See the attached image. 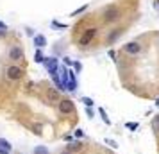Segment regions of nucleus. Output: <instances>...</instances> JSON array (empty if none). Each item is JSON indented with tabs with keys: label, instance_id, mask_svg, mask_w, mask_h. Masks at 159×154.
I'll list each match as a JSON object with an SVG mask.
<instances>
[{
	"label": "nucleus",
	"instance_id": "nucleus-1",
	"mask_svg": "<svg viewBox=\"0 0 159 154\" xmlns=\"http://www.w3.org/2000/svg\"><path fill=\"white\" fill-rule=\"evenodd\" d=\"M118 18H120V11H118V7H115V6H109V7L104 11V20H106V22H115Z\"/></svg>",
	"mask_w": 159,
	"mask_h": 154
},
{
	"label": "nucleus",
	"instance_id": "nucleus-2",
	"mask_svg": "<svg viewBox=\"0 0 159 154\" xmlns=\"http://www.w3.org/2000/svg\"><path fill=\"white\" fill-rule=\"evenodd\" d=\"M97 36V29H88V30H84V34L80 36V40H79V45H82V47H86V45H89L91 43V40Z\"/></svg>",
	"mask_w": 159,
	"mask_h": 154
},
{
	"label": "nucleus",
	"instance_id": "nucleus-3",
	"mask_svg": "<svg viewBox=\"0 0 159 154\" xmlns=\"http://www.w3.org/2000/svg\"><path fill=\"white\" fill-rule=\"evenodd\" d=\"M57 108H59V111H61L63 115H66V113H72L75 106H73V102L70 100V99H63V100L57 102Z\"/></svg>",
	"mask_w": 159,
	"mask_h": 154
},
{
	"label": "nucleus",
	"instance_id": "nucleus-4",
	"mask_svg": "<svg viewBox=\"0 0 159 154\" xmlns=\"http://www.w3.org/2000/svg\"><path fill=\"white\" fill-rule=\"evenodd\" d=\"M22 75H23V70L20 66H9L7 68V79H11V81L22 79Z\"/></svg>",
	"mask_w": 159,
	"mask_h": 154
},
{
	"label": "nucleus",
	"instance_id": "nucleus-5",
	"mask_svg": "<svg viewBox=\"0 0 159 154\" xmlns=\"http://www.w3.org/2000/svg\"><path fill=\"white\" fill-rule=\"evenodd\" d=\"M9 58L15 59V61H22L23 59V49L18 47V45H13V47L9 49Z\"/></svg>",
	"mask_w": 159,
	"mask_h": 154
},
{
	"label": "nucleus",
	"instance_id": "nucleus-6",
	"mask_svg": "<svg viewBox=\"0 0 159 154\" xmlns=\"http://www.w3.org/2000/svg\"><path fill=\"white\" fill-rule=\"evenodd\" d=\"M123 50L127 52L129 56H136L138 52L141 50V45L138 43V41H130V43H127L125 47H123Z\"/></svg>",
	"mask_w": 159,
	"mask_h": 154
},
{
	"label": "nucleus",
	"instance_id": "nucleus-7",
	"mask_svg": "<svg viewBox=\"0 0 159 154\" xmlns=\"http://www.w3.org/2000/svg\"><path fill=\"white\" fill-rule=\"evenodd\" d=\"M47 97H48V102H52V104H57L59 100H61V99H59V90H56V88L48 90Z\"/></svg>",
	"mask_w": 159,
	"mask_h": 154
},
{
	"label": "nucleus",
	"instance_id": "nucleus-8",
	"mask_svg": "<svg viewBox=\"0 0 159 154\" xmlns=\"http://www.w3.org/2000/svg\"><path fill=\"white\" fill-rule=\"evenodd\" d=\"M34 45H36V49H43L45 45H47V38L43 34H36L34 36Z\"/></svg>",
	"mask_w": 159,
	"mask_h": 154
},
{
	"label": "nucleus",
	"instance_id": "nucleus-9",
	"mask_svg": "<svg viewBox=\"0 0 159 154\" xmlns=\"http://www.w3.org/2000/svg\"><path fill=\"white\" fill-rule=\"evenodd\" d=\"M82 149V143L80 142H72L70 145L66 147V151H70V152H75V151H80Z\"/></svg>",
	"mask_w": 159,
	"mask_h": 154
},
{
	"label": "nucleus",
	"instance_id": "nucleus-10",
	"mask_svg": "<svg viewBox=\"0 0 159 154\" xmlns=\"http://www.w3.org/2000/svg\"><path fill=\"white\" fill-rule=\"evenodd\" d=\"M0 149H4V151L11 152V151H13V145H11V143H9L6 138H0Z\"/></svg>",
	"mask_w": 159,
	"mask_h": 154
},
{
	"label": "nucleus",
	"instance_id": "nucleus-11",
	"mask_svg": "<svg viewBox=\"0 0 159 154\" xmlns=\"http://www.w3.org/2000/svg\"><path fill=\"white\" fill-rule=\"evenodd\" d=\"M43 63H45V66H47V70H48V68H52V66H57V59H54V58H45Z\"/></svg>",
	"mask_w": 159,
	"mask_h": 154
},
{
	"label": "nucleus",
	"instance_id": "nucleus-12",
	"mask_svg": "<svg viewBox=\"0 0 159 154\" xmlns=\"http://www.w3.org/2000/svg\"><path fill=\"white\" fill-rule=\"evenodd\" d=\"M120 34H122V30H120V29H115V32H111V34H109L107 41H109V43H113V41H115L116 38L120 36Z\"/></svg>",
	"mask_w": 159,
	"mask_h": 154
},
{
	"label": "nucleus",
	"instance_id": "nucleus-13",
	"mask_svg": "<svg viewBox=\"0 0 159 154\" xmlns=\"http://www.w3.org/2000/svg\"><path fill=\"white\" fill-rule=\"evenodd\" d=\"M34 154H50V152H48V149L45 145H38L36 149H34Z\"/></svg>",
	"mask_w": 159,
	"mask_h": 154
},
{
	"label": "nucleus",
	"instance_id": "nucleus-14",
	"mask_svg": "<svg viewBox=\"0 0 159 154\" xmlns=\"http://www.w3.org/2000/svg\"><path fill=\"white\" fill-rule=\"evenodd\" d=\"M43 52H41V49H38L36 50V54H34V61H36V63H43Z\"/></svg>",
	"mask_w": 159,
	"mask_h": 154
},
{
	"label": "nucleus",
	"instance_id": "nucleus-15",
	"mask_svg": "<svg viewBox=\"0 0 159 154\" xmlns=\"http://www.w3.org/2000/svg\"><path fill=\"white\" fill-rule=\"evenodd\" d=\"M98 113H100V117H102V120H104V124L111 125V120H109L107 115H106V110H104V108H100V110H98Z\"/></svg>",
	"mask_w": 159,
	"mask_h": 154
},
{
	"label": "nucleus",
	"instance_id": "nucleus-16",
	"mask_svg": "<svg viewBox=\"0 0 159 154\" xmlns=\"http://www.w3.org/2000/svg\"><path fill=\"white\" fill-rule=\"evenodd\" d=\"M125 127H127V129H130V131H136L138 127H139V124H138V122H127V124H125Z\"/></svg>",
	"mask_w": 159,
	"mask_h": 154
},
{
	"label": "nucleus",
	"instance_id": "nucleus-17",
	"mask_svg": "<svg viewBox=\"0 0 159 154\" xmlns=\"http://www.w3.org/2000/svg\"><path fill=\"white\" fill-rule=\"evenodd\" d=\"M80 100H82V102H84V106H86V108H91V106H93V100H91V99H89V97H82V99H80Z\"/></svg>",
	"mask_w": 159,
	"mask_h": 154
},
{
	"label": "nucleus",
	"instance_id": "nucleus-18",
	"mask_svg": "<svg viewBox=\"0 0 159 154\" xmlns=\"http://www.w3.org/2000/svg\"><path fill=\"white\" fill-rule=\"evenodd\" d=\"M106 143H107L109 147H113V149H116V147H118V143H116L115 140H109V138H106Z\"/></svg>",
	"mask_w": 159,
	"mask_h": 154
},
{
	"label": "nucleus",
	"instance_id": "nucleus-19",
	"mask_svg": "<svg viewBox=\"0 0 159 154\" xmlns=\"http://www.w3.org/2000/svg\"><path fill=\"white\" fill-rule=\"evenodd\" d=\"M52 27H59V29H65L66 25H65V23H59V22H52Z\"/></svg>",
	"mask_w": 159,
	"mask_h": 154
},
{
	"label": "nucleus",
	"instance_id": "nucleus-20",
	"mask_svg": "<svg viewBox=\"0 0 159 154\" xmlns=\"http://www.w3.org/2000/svg\"><path fill=\"white\" fill-rule=\"evenodd\" d=\"M73 134H75L77 138H82V136H84V133H82V129H75V133H73Z\"/></svg>",
	"mask_w": 159,
	"mask_h": 154
},
{
	"label": "nucleus",
	"instance_id": "nucleus-21",
	"mask_svg": "<svg viewBox=\"0 0 159 154\" xmlns=\"http://www.w3.org/2000/svg\"><path fill=\"white\" fill-rule=\"evenodd\" d=\"M82 11H86V6H82V7H79V9H77V11H73V13H72V16L79 15V13H82Z\"/></svg>",
	"mask_w": 159,
	"mask_h": 154
},
{
	"label": "nucleus",
	"instance_id": "nucleus-22",
	"mask_svg": "<svg viewBox=\"0 0 159 154\" xmlns=\"http://www.w3.org/2000/svg\"><path fill=\"white\" fill-rule=\"evenodd\" d=\"M73 66H75V70H77V72H80V70H82V65H80L79 61H75V63H73Z\"/></svg>",
	"mask_w": 159,
	"mask_h": 154
},
{
	"label": "nucleus",
	"instance_id": "nucleus-23",
	"mask_svg": "<svg viewBox=\"0 0 159 154\" xmlns=\"http://www.w3.org/2000/svg\"><path fill=\"white\" fill-rule=\"evenodd\" d=\"M154 129H156V131H159V115H157V118L154 120Z\"/></svg>",
	"mask_w": 159,
	"mask_h": 154
},
{
	"label": "nucleus",
	"instance_id": "nucleus-24",
	"mask_svg": "<svg viewBox=\"0 0 159 154\" xmlns=\"http://www.w3.org/2000/svg\"><path fill=\"white\" fill-rule=\"evenodd\" d=\"M154 9H156V11H159V0H154Z\"/></svg>",
	"mask_w": 159,
	"mask_h": 154
},
{
	"label": "nucleus",
	"instance_id": "nucleus-25",
	"mask_svg": "<svg viewBox=\"0 0 159 154\" xmlns=\"http://www.w3.org/2000/svg\"><path fill=\"white\" fill-rule=\"evenodd\" d=\"M27 34H29V36H36V34H34V30H32V29H27Z\"/></svg>",
	"mask_w": 159,
	"mask_h": 154
},
{
	"label": "nucleus",
	"instance_id": "nucleus-26",
	"mask_svg": "<svg viewBox=\"0 0 159 154\" xmlns=\"http://www.w3.org/2000/svg\"><path fill=\"white\" fill-rule=\"evenodd\" d=\"M0 29H6V23L4 22H0Z\"/></svg>",
	"mask_w": 159,
	"mask_h": 154
},
{
	"label": "nucleus",
	"instance_id": "nucleus-27",
	"mask_svg": "<svg viewBox=\"0 0 159 154\" xmlns=\"http://www.w3.org/2000/svg\"><path fill=\"white\" fill-rule=\"evenodd\" d=\"M0 154H9L7 151H4V149H0Z\"/></svg>",
	"mask_w": 159,
	"mask_h": 154
},
{
	"label": "nucleus",
	"instance_id": "nucleus-28",
	"mask_svg": "<svg viewBox=\"0 0 159 154\" xmlns=\"http://www.w3.org/2000/svg\"><path fill=\"white\" fill-rule=\"evenodd\" d=\"M6 34V30H0V36H4Z\"/></svg>",
	"mask_w": 159,
	"mask_h": 154
},
{
	"label": "nucleus",
	"instance_id": "nucleus-29",
	"mask_svg": "<svg viewBox=\"0 0 159 154\" xmlns=\"http://www.w3.org/2000/svg\"><path fill=\"white\" fill-rule=\"evenodd\" d=\"M156 106H157V108H159V97H157V100H156Z\"/></svg>",
	"mask_w": 159,
	"mask_h": 154
},
{
	"label": "nucleus",
	"instance_id": "nucleus-30",
	"mask_svg": "<svg viewBox=\"0 0 159 154\" xmlns=\"http://www.w3.org/2000/svg\"><path fill=\"white\" fill-rule=\"evenodd\" d=\"M61 154H72V152H70V151H65V152H61Z\"/></svg>",
	"mask_w": 159,
	"mask_h": 154
}]
</instances>
